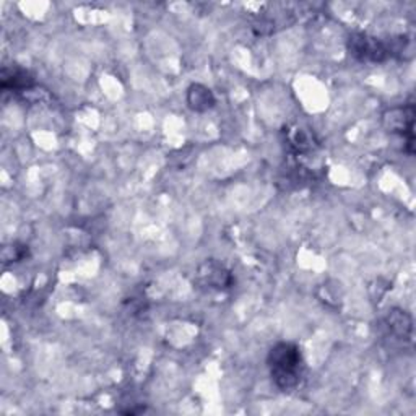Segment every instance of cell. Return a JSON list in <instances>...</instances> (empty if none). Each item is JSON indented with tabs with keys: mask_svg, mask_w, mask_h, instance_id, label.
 Returning <instances> with one entry per match:
<instances>
[{
	"mask_svg": "<svg viewBox=\"0 0 416 416\" xmlns=\"http://www.w3.org/2000/svg\"><path fill=\"white\" fill-rule=\"evenodd\" d=\"M187 104L196 113H205L215 106V96L210 88L201 83H194L187 90Z\"/></svg>",
	"mask_w": 416,
	"mask_h": 416,
	"instance_id": "obj_4",
	"label": "cell"
},
{
	"mask_svg": "<svg viewBox=\"0 0 416 416\" xmlns=\"http://www.w3.org/2000/svg\"><path fill=\"white\" fill-rule=\"evenodd\" d=\"M387 324L389 329L394 332L397 337L410 338V335H412V319H410V315L405 310L400 309L392 310L387 318Z\"/></svg>",
	"mask_w": 416,
	"mask_h": 416,
	"instance_id": "obj_6",
	"label": "cell"
},
{
	"mask_svg": "<svg viewBox=\"0 0 416 416\" xmlns=\"http://www.w3.org/2000/svg\"><path fill=\"white\" fill-rule=\"evenodd\" d=\"M350 54L360 62H384L389 57V49L380 43L377 38H371L367 34H355L350 38Z\"/></svg>",
	"mask_w": 416,
	"mask_h": 416,
	"instance_id": "obj_3",
	"label": "cell"
},
{
	"mask_svg": "<svg viewBox=\"0 0 416 416\" xmlns=\"http://www.w3.org/2000/svg\"><path fill=\"white\" fill-rule=\"evenodd\" d=\"M382 124L390 133H398L403 138H407L408 153H413V128H415V106H398L387 109L382 114Z\"/></svg>",
	"mask_w": 416,
	"mask_h": 416,
	"instance_id": "obj_2",
	"label": "cell"
},
{
	"mask_svg": "<svg viewBox=\"0 0 416 416\" xmlns=\"http://www.w3.org/2000/svg\"><path fill=\"white\" fill-rule=\"evenodd\" d=\"M207 267H208V272H207V273H202V277H210V278L215 277V275H213V270H212V267H210L208 263H207ZM223 277H228V273H221V275H218V278H223ZM220 285H225V283H223L221 280H220V281H216V288H220Z\"/></svg>",
	"mask_w": 416,
	"mask_h": 416,
	"instance_id": "obj_7",
	"label": "cell"
},
{
	"mask_svg": "<svg viewBox=\"0 0 416 416\" xmlns=\"http://www.w3.org/2000/svg\"><path fill=\"white\" fill-rule=\"evenodd\" d=\"M268 369L275 385L283 392H291L300 385L304 372V361L298 345L290 342L277 343L268 353Z\"/></svg>",
	"mask_w": 416,
	"mask_h": 416,
	"instance_id": "obj_1",
	"label": "cell"
},
{
	"mask_svg": "<svg viewBox=\"0 0 416 416\" xmlns=\"http://www.w3.org/2000/svg\"><path fill=\"white\" fill-rule=\"evenodd\" d=\"M34 80L31 78V75L21 69H4L2 73V86L7 90V88H14V90H23V88L33 86Z\"/></svg>",
	"mask_w": 416,
	"mask_h": 416,
	"instance_id": "obj_5",
	"label": "cell"
}]
</instances>
